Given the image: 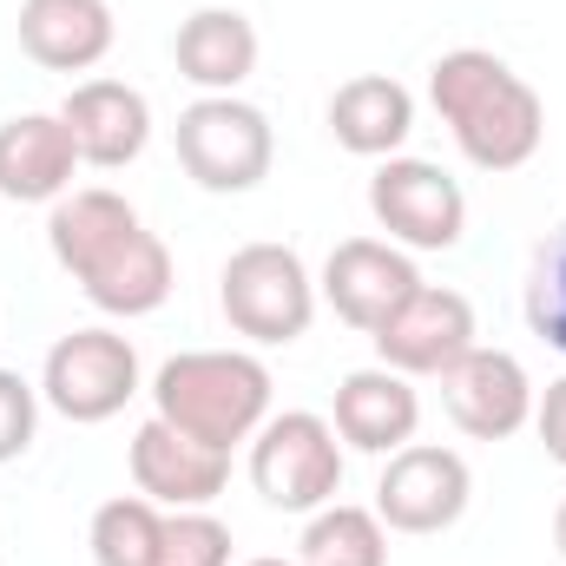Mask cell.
<instances>
[{"label": "cell", "mask_w": 566, "mask_h": 566, "mask_svg": "<svg viewBox=\"0 0 566 566\" xmlns=\"http://www.w3.org/2000/svg\"><path fill=\"white\" fill-rule=\"evenodd\" d=\"M46 244L53 264L86 290L93 310L106 316H151L171 296V251L158 244V231H145V218L106 185L66 191L46 218Z\"/></svg>", "instance_id": "1"}, {"label": "cell", "mask_w": 566, "mask_h": 566, "mask_svg": "<svg viewBox=\"0 0 566 566\" xmlns=\"http://www.w3.org/2000/svg\"><path fill=\"white\" fill-rule=\"evenodd\" d=\"M428 106L474 171H521L547 139L541 93L488 46H454L428 66Z\"/></svg>", "instance_id": "2"}, {"label": "cell", "mask_w": 566, "mask_h": 566, "mask_svg": "<svg viewBox=\"0 0 566 566\" xmlns=\"http://www.w3.org/2000/svg\"><path fill=\"white\" fill-rule=\"evenodd\" d=\"M271 369L251 349H185L151 376V416L231 454L271 422Z\"/></svg>", "instance_id": "3"}, {"label": "cell", "mask_w": 566, "mask_h": 566, "mask_svg": "<svg viewBox=\"0 0 566 566\" xmlns=\"http://www.w3.org/2000/svg\"><path fill=\"white\" fill-rule=\"evenodd\" d=\"M178 139V165L198 191L211 198H244L271 178V158H277V139H271V119L238 99V93H205L178 113L171 126Z\"/></svg>", "instance_id": "4"}, {"label": "cell", "mask_w": 566, "mask_h": 566, "mask_svg": "<svg viewBox=\"0 0 566 566\" xmlns=\"http://www.w3.org/2000/svg\"><path fill=\"white\" fill-rule=\"evenodd\" d=\"M218 310L244 343L283 349L316 323V277L290 244H244L218 271Z\"/></svg>", "instance_id": "5"}, {"label": "cell", "mask_w": 566, "mask_h": 566, "mask_svg": "<svg viewBox=\"0 0 566 566\" xmlns=\"http://www.w3.org/2000/svg\"><path fill=\"white\" fill-rule=\"evenodd\" d=\"M251 488L277 514H316L343 488V434L329 416L283 409L251 434Z\"/></svg>", "instance_id": "6"}, {"label": "cell", "mask_w": 566, "mask_h": 566, "mask_svg": "<svg viewBox=\"0 0 566 566\" xmlns=\"http://www.w3.org/2000/svg\"><path fill=\"white\" fill-rule=\"evenodd\" d=\"M133 396H139V349H133V336H119V329H73V336H60L46 349L40 402L60 409L66 422L80 428L113 422Z\"/></svg>", "instance_id": "7"}, {"label": "cell", "mask_w": 566, "mask_h": 566, "mask_svg": "<svg viewBox=\"0 0 566 566\" xmlns=\"http://www.w3.org/2000/svg\"><path fill=\"white\" fill-rule=\"evenodd\" d=\"M369 218L402 251H454L468 231V191L434 158H382L369 178Z\"/></svg>", "instance_id": "8"}, {"label": "cell", "mask_w": 566, "mask_h": 566, "mask_svg": "<svg viewBox=\"0 0 566 566\" xmlns=\"http://www.w3.org/2000/svg\"><path fill=\"white\" fill-rule=\"evenodd\" d=\"M474 501V474L454 448L434 441H409L382 461L376 481V521L389 534H448Z\"/></svg>", "instance_id": "9"}, {"label": "cell", "mask_w": 566, "mask_h": 566, "mask_svg": "<svg viewBox=\"0 0 566 566\" xmlns=\"http://www.w3.org/2000/svg\"><path fill=\"white\" fill-rule=\"evenodd\" d=\"M422 290V271L402 244L389 238H343L329 258H323V277H316V296L363 336H376L409 296Z\"/></svg>", "instance_id": "10"}, {"label": "cell", "mask_w": 566, "mask_h": 566, "mask_svg": "<svg viewBox=\"0 0 566 566\" xmlns=\"http://www.w3.org/2000/svg\"><path fill=\"white\" fill-rule=\"evenodd\" d=\"M441 402H448V422L474 441H507L534 422V376L514 349H468L448 376H441Z\"/></svg>", "instance_id": "11"}, {"label": "cell", "mask_w": 566, "mask_h": 566, "mask_svg": "<svg viewBox=\"0 0 566 566\" xmlns=\"http://www.w3.org/2000/svg\"><path fill=\"white\" fill-rule=\"evenodd\" d=\"M376 356H382V369H396V376H448L468 349H474V303L461 296V290H441V283H422L376 336Z\"/></svg>", "instance_id": "12"}, {"label": "cell", "mask_w": 566, "mask_h": 566, "mask_svg": "<svg viewBox=\"0 0 566 566\" xmlns=\"http://www.w3.org/2000/svg\"><path fill=\"white\" fill-rule=\"evenodd\" d=\"M224 481H231V454L178 434V428L158 422V416L139 422V434H133V488H139L145 501H158L165 514L211 507L224 494Z\"/></svg>", "instance_id": "13"}, {"label": "cell", "mask_w": 566, "mask_h": 566, "mask_svg": "<svg viewBox=\"0 0 566 566\" xmlns=\"http://www.w3.org/2000/svg\"><path fill=\"white\" fill-rule=\"evenodd\" d=\"M329 422L343 434V448L389 461L396 448L416 441V428H422V396H416L409 376H396V369H382V363H376V369H349V376L336 382Z\"/></svg>", "instance_id": "14"}, {"label": "cell", "mask_w": 566, "mask_h": 566, "mask_svg": "<svg viewBox=\"0 0 566 566\" xmlns=\"http://www.w3.org/2000/svg\"><path fill=\"white\" fill-rule=\"evenodd\" d=\"M60 119L80 145V165H99V171H126L151 145V106L126 80H80L66 93Z\"/></svg>", "instance_id": "15"}, {"label": "cell", "mask_w": 566, "mask_h": 566, "mask_svg": "<svg viewBox=\"0 0 566 566\" xmlns=\"http://www.w3.org/2000/svg\"><path fill=\"white\" fill-rule=\"evenodd\" d=\"M80 145L60 113H13L0 126V198L13 205H60L73 191Z\"/></svg>", "instance_id": "16"}, {"label": "cell", "mask_w": 566, "mask_h": 566, "mask_svg": "<svg viewBox=\"0 0 566 566\" xmlns=\"http://www.w3.org/2000/svg\"><path fill=\"white\" fill-rule=\"evenodd\" d=\"M119 27L106 0H20V46L46 73H93Z\"/></svg>", "instance_id": "17"}, {"label": "cell", "mask_w": 566, "mask_h": 566, "mask_svg": "<svg viewBox=\"0 0 566 566\" xmlns=\"http://www.w3.org/2000/svg\"><path fill=\"white\" fill-rule=\"evenodd\" d=\"M329 133L356 158H396L416 133V93L389 73H356L329 93Z\"/></svg>", "instance_id": "18"}, {"label": "cell", "mask_w": 566, "mask_h": 566, "mask_svg": "<svg viewBox=\"0 0 566 566\" xmlns=\"http://www.w3.org/2000/svg\"><path fill=\"white\" fill-rule=\"evenodd\" d=\"M171 60L178 80H191L198 93H238L258 73V27L238 7H198L191 20H178Z\"/></svg>", "instance_id": "19"}, {"label": "cell", "mask_w": 566, "mask_h": 566, "mask_svg": "<svg viewBox=\"0 0 566 566\" xmlns=\"http://www.w3.org/2000/svg\"><path fill=\"white\" fill-rule=\"evenodd\" d=\"M296 566H389V527L376 521V507L329 501L303 521Z\"/></svg>", "instance_id": "20"}, {"label": "cell", "mask_w": 566, "mask_h": 566, "mask_svg": "<svg viewBox=\"0 0 566 566\" xmlns=\"http://www.w3.org/2000/svg\"><path fill=\"white\" fill-rule=\"evenodd\" d=\"M93 566H158L165 554V507L145 494H113L93 514Z\"/></svg>", "instance_id": "21"}, {"label": "cell", "mask_w": 566, "mask_h": 566, "mask_svg": "<svg viewBox=\"0 0 566 566\" xmlns=\"http://www.w3.org/2000/svg\"><path fill=\"white\" fill-rule=\"evenodd\" d=\"M527 323L547 349L566 356V218L541 238L534 271H527Z\"/></svg>", "instance_id": "22"}, {"label": "cell", "mask_w": 566, "mask_h": 566, "mask_svg": "<svg viewBox=\"0 0 566 566\" xmlns=\"http://www.w3.org/2000/svg\"><path fill=\"white\" fill-rule=\"evenodd\" d=\"M158 566H231V527L211 507L165 514V554H158Z\"/></svg>", "instance_id": "23"}, {"label": "cell", "mask_w": 566, "mask_h": 566, "mask_svg": "<svg viewBox=\"0 0 566 566\" xmlns=\"http://www.w3.org/2000/svg\"><path fill=\"white\" fill-rule=\"evenodd\" d=\"M33 428H40V389L20 369H0V468L33 448Z\"/></svg>", "instance_id": "24"}, {"label": "cell", "mask_w": 566, "mask_h": 566, "mask_svg": "<svg viewBox=\"0 0 566 566\" xmlns=\"http://www.w3.org/2000/svg\"><path fill=\"white\" fill-rule=\"evenodd\" d=\"M534 428H541L547 461H560V468H566V376H560V382H547V396L534 402Z\"/></svg>", "instance_id": "25"}, {"label": "cell", "mask_w": 566, "mask_h": 566, "mask_svg": "<svg viewBox=\"0 0 566 566\" xmlns=\"http://www.w3.org/2000/svg\"><path fill=\"white\" fill-rule=\"evenodd\" d=\"M554 547H560V560H566V501H560V514H554Z\"/></svg>", "instance_id": "26"}, {"label": "cell", "mask_w": 566, "mask_h": 566, "mask_svg": "<svg viewBox=\"0 0 566 566\" xmlns=\"http://www.w3.org/2000/svg\"><path fill=\"white\" fill-rule=\"evenodd\" d=\"M244 566H296V560H244Z\"/></svg>", "instance_id": "27"}]
</instances>
